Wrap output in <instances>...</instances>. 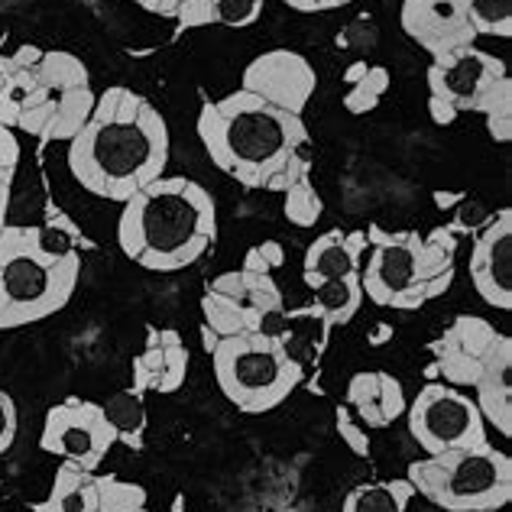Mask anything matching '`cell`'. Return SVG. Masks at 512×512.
Instances as JSON below:
<instances>
[{
    "label": "cell",
    "instance_id": "obj_1",
    "mask_svg": "<svg viewBox=\"0 0 512 512\" xmlns=\"http://www.w3.org/2000/svg\"><path fill=\"white\" fill-rule=\"evenodd\" d=\"M169 124L140 91L114 85L98 94L85 127L69 140L72 179L94 198L124 205L169 166Z\"/></svg>",
    "mask_w": 512,
    "mask_h": 512
},
{
    "label": "cell",
    "instance_id": "obj_2",
    "mask_svg": "<svg viewBox=\"0 0 512 512\" xmlns=\"http://www.w3.org/2000/svg\"><path fill=\"white\" fill-rule=\"evenodd\" d=\"M198 140L211 163L244 188L282 195L299 175L312 172L305 120L240 88L201 104Z\"/></svg>",
    "mask_w": 512,
    "mask_h": 512
},
{
    "label": "cell",
    "instance_id": "obj_3",
    "mask_svg": "<svg viewBox=\"0 0 512 512\" xmlns=\"http://www.w3.org/2000/svg\"><path fill=\"white\" fill-rule=\"evenodd\" d=\"M218 240V205L205 185L185 175L140 188L120 205L117 247L150 273H179L195 266Z\"/></svg>",
    "mask_w": 512,
    "mask_h": 512
},
{
    "label": "cell",
    "instance_id": "obj_4",
    "mask_svg": "<svg viewBox=\"0 0 512 512\" xmlns=\"http://www.w3.org/2000/svg\"><path fill=\"white\" fill-rule=\"evenodd\" d=\"M82 279V253L43 227L7 224L0 234V331L59 315Z\"/></svg>",
    "mask_w": 512,
    "mask_h": 512
},
{
    "label": "cell",
    "instance_id": "obj_5",
    "mask_svg": "<svg viewBox=\"0 0 512 512\" xmlns=\"http://www.w3.org/2000/svg\"><path fill=\"white\" fill-rule=\"evenodd\" d=\"M457 240L448 227L435 231H383L367 227V253L360 266L363 299L376 308L419 312L422 305L451 289Z\"/></svg>",
    "mask_w": 512,
    "mask_h": 512
},
{
    "label": "cell",
    "instance_id": "obj_6",
    "mask_svg": "<svg viewBox=\"0 0 512 512\" xmlns=\"http://www.w3.org/2000/svg\"><path fill=\"white\" fill-rule=\"evenodd\" d=\"M211 367L224 399L244 415L279 409L305 380L302 360L269 328L221 338L211 350Z\"/></svg>",
    "mask_w": 512,
    "mask_h": 512
},
{
    "label": "cell",
    "instance_id": "obj_7",
    "mask_svg": "<svg viewBox=\"0 0 512 512\" xmlns=\"http://www.w3.org/2000/svg\"><path fill=\"white\" fill-rule=\"evenodd\" d=\"M415 496L444 512H500L512 500V461L493 444L425 454L406 470Z\"/></svg>",
    "mask_w": 512,
    "mask_h": 512
},
{
    "label": "cell",
    "instance_id": "obj_8",
    "mask_svg": "<svg viewBox=\"0 0 512 512\" xmlns=\"http://www.w3.org/2000/svg\"><path fill=\"white\" fill-rule=\"evenodd\" d=\"M94 101L98 91L88 65L65 49H43L39 62L26 69L17 130L39 143H69L91 117Z\"/></svg>",
    "mask_w": 512,
    "mask_h": 512
},
{
    "label": "cell",
    "instance_id": "obj_9",
    "mask_svg": "<svg viewBox=\"0 0 512 512\" xmlns=\"http://www.w3.org/2000/svg\"><path fill=\"white\" fill-rule=\"evenodd\" d=\"M509 78L500 56L464 46L435 56L428 65V114L438 127H451L461 114H480L493 88Z\"/></svg>",
    "mask_w": 512,
    "mask_h": 512
},
{
    "label": "cell",
    "instance_id": "obj_10",
    "mask_svg": "<svg viewBox=\"0 0 512 512\" xmlns=\"http://www.w3.org/2000/svg\"><path fill=\"white\" fill-rule=\"evenodd\" d=\"M276 315H282V292L273 276L231 269L214 276L201 292V318L218 338L266 331Z\"/></svg>",
    "mask_w": 512,
    "mask_h": 512
},
{
    "label": "cell",
    "instance_id": "obj_11",
    "mask_svg": "<svg viewBox=\"0 0 512 512\" xmlns=\"http://www.w3.org/2000/svg\"><path fill=\"white\" fill-rule=\"evenodd\" d=\"M406 419L412 438L419 441L425 454H444L487 444V422L464 389L448 383H425L409 406Z\"/></svg>",
    "mask_w": 512,
    "mask_h": 512
},
{
    "label": "cell",
    "instance_id": "obj_12",
    "mask_svg": "<svg viewBox=\"0 0 512 512\" xmlns=\"http://www.w3.org/2000/svg\"><path fill=\"white\" fill-rule=\"evenodd\" d=\"M114 444L117 435L111 422H107L101 402H91L82 396L56 402L46 412L43 431H39V448L82 470H98Z\"/></svg>",
    "mask_w": 512,
    "mask_h": 512
},
{
    "label": "cell",
    "instance_id": "obj_13",
    "mask_svg": "<svg viewBox=\"0 0 512 512\" xmlns=\"http://www.w3.org/2000/svg\"><path fill=\"white\" fill-rule=\"evenodd\" d=\"M318 72L302 52L292 49H269L256 56L240 78V91L256 94L260 101L279 107V111L302 117L308 101L315 98Z\"/></svg>",
    "mask_w": 512,
    "mask_h": 512
},
{
    "label": "cell",
    "instance_id": "obj_14",
    "mask_svg": "<svg viewBox=\"0 0 512 512\" xmlns=\"http://www.w3.org/2000/svg\"><path fill=\"white\" fill-rule=\"evenodd\" d=\"M496 338H500V331H496L487 318L457 315L451 325L428 344V354L435 360L441 383H448L454 389H467V386L474 389Z\"/></svg>",
    "mask_w": 512,
    "mask_h": 512
},
{
    "label": "cell",
    "instance_id": "obj_15",
    "mask_svg": "<svg viewBox=\"0 0 512 512\" xmlns=\"http://www.w3.org/2000/svg\"><path fill=\"white\" fill-rule=\"evenodd\" d=\"M399 23L412 43L425 49L431 59L477 43L467 0H402Z\"/></svg>",
    "mask_w": 512,
    "mask_h": 512
},
{
    "label": "cell",
    "instance_id": "obj_16",
    "mask_svg": "<svg viewBox=\"0 0 512 512\" xmlns=\"http://www.w3.org/2000/svg\"><path fill=\"white\" fill-rule=\"evenodd\" d=\"M470 282L490 308H512V208H500L493 221L474 234L470 247Z\"/></svg>",
    "mask_w": 512,
    "mask_h": 512
},
{
    "label": "cell",
    "instance_id": "obj_17",
    "mask_svg": "<svg viewBox=\"0 0 512 512\" xmlns=\"http://www.w3.org/2000/svg\"><path fill=\"white\" fill-rule=\"evenodd\" d=\"M188 347L175 328H146V344L133 357V389L137 393L172 396L185 386Z\"/></svg>",
    "mask_w": 512,
    "mask_h": 512
},
{
    "label": "cell",
    "instance_id": "obj_18",
    "mask_svg": "<svg viewBox=\"0 0 512 512\" xmlns=\"http://www.w3.org/2000/svg\"><path fill=\"white\" fill-rule=\"evenodd\" d=\"M363 253H367V231H325L318 234L305 250L302 279L308 289H318L325 282L360 276Z\"/></svg>",
    "mask_w": 512,
    "mask_h": 512
},
{
    "label": "cell",
    "instance_id": "obj_19",
    "mask_svg": "<svg viewBox=\"0 0 512 512\" xmlns=\"http://www.w3.org/2000/svg\"><path fill=\"white\" fill-rule=\"evenodd\" d=\"M344 406L360 419L363 428H389L406 415V389L386 370H360L347 380Z\"/></svg>",
    "mask_w": 512,
    "mask_h": 512
},
{
    "label": "cell",
    "instance_id": "obj_20",
    "mask_svg": "<svg viewBox=\"0 0 512 512\" xmlns=\"http://www.w3.org/2000/svg\"><path fill=\"white\" fill-rule=\"evenodd\" d=\"M474 402L483 422L493 425L503 438L512 435V338L500 334L487 363L474 383Z\"/></svg>",
    "mask_w": 512,
    "mask_h": 512
},
{
    "label": "cell",
    "instance_id": "obj_21",
    "mask_svg": "<svg viewBox=\"0 0 512 512\" xmlns=\"http://www.w3.org/2000/svg\"><path fill=\"white\" fill-rule=\"evenodd\" d=\"M33 512H101L98 470H82L75 464H59L56 480L46 493V500L30 503Z\"/></svg>",
    "mask_w": 512,
    "mask_h": 512
},
{
    "label": "cell",
    "instance_id": "obj_22",
    "mask_svg": "<svg viewBox=\"0 0 512 512\" xmlns=\"http://www.w3.org/2000/svg\"><path fill=\"white\" fill-rule=\"evenodd\" d=\"M143 399H146L143 393L127 386V389H120V393H114L107 402H101V409L107 415V422H111L117 441L127 444L130 451H143V444H146V425H150V419H146Z\"/></svg>",
    "mask_w": 512,
    "mask_h": 512
},
{
    "label": "cell",
    "instance_id": "obj_23",
    "mask_svg": "<svg viewBox=\"0 0 512 512\" xmlns=\"http://www.w3.org/2000/svg\"><path fill=\"white\" fill-rule=\"evenodd\" d=\"M412 496L415 490L406 477L370 480V483H357V487L344 496L341 512H406Z\"/></svg>",
    "mask_w": 512,
    "mask_h": 512
},
{
    "label": "cell",
    "instance_id": "obj_24",
    "mask_svg": "<svg viewBox=\"0 0 512 512\" xmlns=\"http://www.w3.org/2000/svg\"><path fill=\"white\" fill-rule=\"evenodd\" d=\"M315 295V315H321L328 328H338L354 321L357 312L363 308V286H360V276L354 279H338V282H325V286L312 289Z\"/></svg>",
    "mask_w": 512,
    "mask_h": 512
},
{
    "label": "cell",
    "instance_id": "obj_25",
    "mask_svg": "<svg viewBox=\"0 0 512 512\" xmlns=\"http://www.w3.org/2000/svg\"><path fill=\"white\" fill-rule=\"evenodd\" d=\"M347 94H344V111L347 114H370L380 107L383 94L389 91V72L383 65H370V62H354L344 75Z\"/></svg>",
    "mask_w": 512,
    "mask_h": 512
},
{
    "label": "cell",
    "instance_id": "obj_26",
    "mask_svg": "<svg viewBox=\"0 0 512 512\" xmlns=\"http://www.w3.org/2000/svg\"><path fill=\"white\" fill-rule=\"evenodd\" d=\"M282 214H286V221L302 227V231H308V227H315L321 221V214H325V201H321L318 188L312 182V172L299 175L286 192H282Z\"/></svg>",
    "mask_w": 512,
    "mask_h": 512
},
{
    "label": "cell",
    "instance_id": "obj_27",
    "mask_svg": "<svg viewBox=\"0 0 512 512\" xmlns=\"http://www.w3.org/2000/svg\"><path fill=\"white\" fill-rule=\"evenodd\" d=\"M101 512H150V496L140 483H130L117 474H98Z\"/></svg>",
    "mask_w": 512,
    "mask_h": 512
},
{
    "label": "cell",
    "instance_id": "obj_28",
    "mask_svg": "<svg viewBox=\"0 0 512 512\" xmlns=\"http://www.w3.org/2000/svg\"><path fill=\"white\" fill-rule=\"evenodd\" d=\"M133 4L156 17L179 20L182 30H195V26H211V7L218 0H133Z\"/></svg>",
    "mask_w": 512,
    "mask_h": 512
},
{
    "label": "cell",
    "instance_id": "obj_29",
    "mask_svg": "<svg viewBox=\"0 0 512 512\" xmlns=\"http://www.w3.org/2000/svg\"><path fill=\"white\" fill-rule=\"evenodd\" d=\"M470 23H474L477 39H509L512 36V0H467Z\"/></svg>",
    "mask_w": 512,
    "mask_h": 512
},
{
    "label": "cell",
    "instance_id": "obj_30",
    "mask_svg": "<svg viewBox=\"0 0 512 512\" xmlns=\"http://www.w3.org/2000/svg\"><path fill=\"white\" fill-rule=\"evenodd\" d=\"M480 117L487 120V133L496 143L512 140V78H503L483 104Z\"/></svg>",
    "mask_w": 512,
    "mask_h": 512
},
{
    "label": "cell",
    "instance_id": "obj_31",
    "mask_svg": "<svg viewBox=\"0 0 512 512\" xmlns=\"http://www.w3.org/2000/svg\"><path fill=\"white\" fill-rule=\"evenodd\" d=\"M266 7V0H218L211 7V23L231 26V30H244L260 20V13Z\"/></svg>",
    "mask_w": 512,
    "mask_h": 512
},
{
    "label": "cell",
    "instance_id": "obj_32",
    "mask_svg": "<svg viewBox=\"0 0 512 512\" xmlns=\"http://www.w3.org/2000/svg\"><path fill=\"white\" fill-rule=\"evenodd\" d=\"M493 214H496V211H490L487 205H483V201L464 195V198L454 205V218H451V224H448V231H451L454 237H464V234L474 237L477 231H483V227H487V224L493 221Z\"/></svg>",
    "mask_w": 512,
    "mask_h": 512
},
{
    "label": "cell",
    "instance_id": "obj_33",
    "mask_svg": "<svg viewBox=\"0 0 512 512\" xmlns=\"http://www.w3.org/2000/svg\"><path fill=\"white\" fill-rule=\"evenodd\" d=\"M334 425H338V435L350 451H354L357 457H370V438H367L370 428H363L360 419L344 406V402L334 409Z\"/></svg>",
    "mask_w": 512,
    "mask_h": 512
},
{
    "label": "cell",
    "instance_id": "obj_34",
    "mask_svg": "<svg viewBox=\"0 0 512 512\" xmlns=\"http://www.w3.org/2000/svg\"><path fill=\"white\" fill-rule=\"evenodd\" d=\"M282 263H286V250H282L279 240H263V244H256V247L247 250L244 266H240V269H247V273L273 276Z\"/></svg>",
    "mask_w": 512,
    "mask_h": 512
},
{
    "label": "cell",
    "instance_id": "obj_35",
    "mask_svg": "<svg viewBox=\"0 0 512 512\" xmlns=\"http://www.w3.org/2000/svg\"><path fill=\"white\" fill-rule=\"evenodd\" d=\"M17 169H20V140L13 130L0 127V182L13 185Z\"/></svg>",
    "mask_w": 512,
    "mask_h": 512
},
{
    "label": "cell",
    "instance_id": "obj_36",
    "mask_svg": "<svg viewBox=\"0 0 512 512\" xmlns=\"http://www.w3.org/2000/svg\"><path fill=\"white\" fill-rule=\"evenodd\" d=\"M17 428H20V415H17V402L10 393L0 389V454H7L17 441Z\"/></svg>",
    "mask_w": 512,
    "mask_h": 512
},
{
    "label": "cell",
    "instance_id": "obj_37",
    "mask_svg": "<svg viewBox=\"0 0 512 512\" xmlns=\"http://www.w3.org/2000/svg\"><path fill=\"white\" fill-rule=\"evenodd\" d=\"M286 7L299 10V13H328V10H341L354 0H282Z\"/></svg>",
    "mask_w": 512,
    "mask_h": 512
},
{
    "label": "cell",
    "instance_id": "obj_38",
    "mask_svg": "<svg viewBox=\"0 0 512 512\" xmlns=\"http://www.w3.org/2000/svg\"><path fill=\"white\" fill-rule=\"evenodd\" d=\"M10 195H13V185L0 182V234H4V227L10 224Z\"/></svg>",
    "mask_w": 512,
    "mask_h": 512
},
{
    "label": "cell",
    "instance_id": "obj_39",
    "mask_svg": "<svg viewBox=\"0 0 512 512\" xmlns=\"http://www.w3.org/2000/svg\"><path fill=\"white\" fill-rule=\"evenodd\" d=\"M461 198H464L461 192H457V195H451V192H435V201H438V208H441V211H444V208H454Z\"/></svg>",
    "mask_w": 512,
    "mask_h": 512
}]
</instances>
